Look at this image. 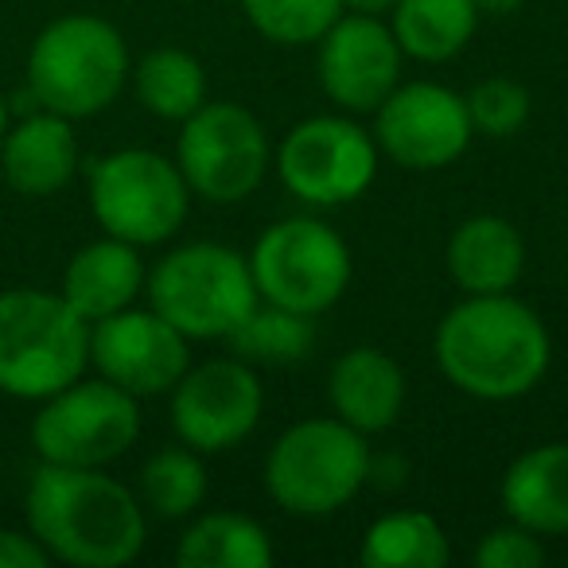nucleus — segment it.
Listing matches in <instances>:
<instances>
[{"instance_id":"1","label":"nucleus","mask_w":568,"mask_h":568,"mask_svg":"<svg viewBox=\"0 0 568 568\" xmlns=\"http://www.w3.org/2000/svg\"><path fill=\"white\" fill-rule=\"evenodd\" d=\"M433 355L459 394L514 402L541 386L552 363V339L541 316L514 293L464 296L436 324Z\"/></svg>"},{"instance_id":"2","label":"nucleus","mask_w":568,"mask_h":568,"mask_svg":"<svg viewBox=\"0 0 568 568\" xmlns=\"http://www.w3.org/2000/svg\"><path fill=\"white\" fill-rule=\"evenodd\" d=\"M32 537L74 568H121L141 557L149 521L136 495L102 467L43 464L28 483Z\"/></svg>"},{"instance_id":"3","label":"nucleus","mask_w":568,"mask_h":568,"mask_svg":"<svg viewBox=\"0 0 568 568\" xmlns=\"http://www.w3.org/2000/svg\"><path fill=\"white\" fill-rule=\"evenodd\" d=\"M125 36L102 17H59L36 36L28 55V87L43 110L59 118H94L110 110L129 82Z\"/></svg>"},{"instance_id":"4","label":"nucleus","mask_w":568,"mask_h":568,"mask_svg":"<svg viewBox=\"0 0 568 568\" xmlns=\"http://www.w3.org/2000/svg\"><path fill=\"white\" fill-rule=\"evenodd\" d=\"M90 366V324L63 293H0V394L43 402Z\"/></svg>"},{"instance_id":"5","label":"nucleus","mask_w":568,"mask_h":568,"mask_svg":"<svg viewBox=\"0 0 568 568\" xmlns=\"http://www.w3.org/2000/svg\"><path fill=\"white\" fill-rule=\"evenodd\" d=\"M371 479V444L339 417H312L284 428L265 456V490L293 518H327Z\"/></svg>"},{"instance_id":"6","label":"nucleus","mask_w":568,"mask_h":568,"mask_svg":"<svg viewBox=\"0 0 568 568\" xmlns=\"http://www.w3.org/2000/svg\"><path fill=\"white\" fill-rule=\"evenodd\" d=\"M144 293L152 312L187 339H230L261 301L250 257L222 242H187L160 257Z\"/></svg>"},{"instance_id":"7","label":"nucleus","mask_w":568,"mask_h":568,"mask_svg":"<svg viewBox=\"0 0 568 568\" xmlns=\"http://www.w3.org/2000/svg\"><path fill=\"white\" fill-rule=\"evenodd\" d=\"M250 273L265 304L316 320L351 288L355 257L339 230H332L324 219L293 214L273 222L253 242Z\"/></svg>"},{"instance_id":"8","label":"nucleus","mask_w":568,"mask_h":568,"mask_svg":"<svg viewBox=\"0 0 568 568\" xmlns=\"http://www.w3.org/2000/svg\"><path fill=\"white\" fill-rule=\"evenodd\" d=\"M90 211L110 237L136 245H160L180 234L191 211V187L180 164L152 149H121L87 168Z\"/></svg>"},{"instance_id":"9","label":"nucleus","mask_w":568,"mask_h":568,"mask_svg":"<svg viewBox=\"0 0 568 568\" xmlns=\"http://www.w3.org/2000/svg\"><path fill=\"white\" fill-rule=\"evenodd\" d=\"M180 125L175 164L191 195L214 206H230L250 199L265 183L273 149L253 110L237 102H203Z\"/></svg>"},{"instance_id":"10","label":"nucleus","mask_w":568,"mask_h":568,"mask_svg":"<svg viewBox=\"0 0 568 568\" xmlns=\"http://www.w3.org/2000/svg\"><path fill=\"white\" fill-rule=\"evenodd\" d=\"M378 141L355 118L320 113L284 133L273 152V168L284 191L301 203L332 211L347 206L371 191L378 175Z\"/></svg>"},{"instance_id":"11","label":"nucleus","mask_w":568,"mask_h":568,"mask_svg":"<svg viewBox=\"0 0 568 568\" xmlns=\"http://www.w3.org/2000/svg\"><path fill=\"white\" fill-rule=\"evenodd\" d=\"M141 436V409L129 389L113 382H71L43 397L32 420V444L43 464L105 467L121 459Z\"/></svg>"},{"instance_id":"12","label":"nucleus","mask_w":568,"mask_h":568,"mask_svg":"<svg viewBox=\"0 0 568 568\" xmlns=\"http://www.w3.org/2000/svg\"><path fill=\"white\" fill-rule=\"evenodd\" d=\"M265 413V389L250 363L237 355L187 366L172 386V428L180 444L214 456L250 440Z\"/></svg>"},{"instance_id":"13","label":"nucleus","mask_w":568,"mask_h":568,"mask_svg":"<svg viewBox=\"0 0 568 568\" xmlns=\"http://www.w3.org/2000/svg\"><path fill=\"white\" fill-rule=\"evenodd\" d=\"M374 113L378 149L409 172H440L456 164L475 136L464 94L440 82H397Z\"/></svg>"},{"instance_id":"14","label":"nucleus","mask_w":568,"mask_h":568,"mask_svg":"<svg viewBox=\"0 0 568 568\" xmlns=\"http://www.w3.org/2000/svg\"><path fill=\"white\" fill-rule=\"evenodd\" d=\"M187 335L175 332L152 308H121L90 324V363L105 382L129 389L133 397L172 394L187 374Z\"/></svg>"},{"instance_id":"15","label":"nucleus","mask_w":568,"mask_h":568,"mask_svg":"<svg viewBox=\"0 0 568 568\" xmlns=\"http://www.w3.org/2000/svg\"><path fill=\"white\" fill-rule=\"evenodd\" d=\"M405 51L382 17L343 12L320 40V87L343 113H374L402 82Z\"/></svg>"},{"instance_id":"16","label":"nucleus","mask_w":568,"mask_h":568,"mask_svg":"<svg viewBox=\"0 0 568 568\" xmlns=\"http://www.w3.org/2000/svg\"><path fill=\"white\" fill-rule=\"evenodd\" d=\"M332 413L363 436H378L397 425L405 409V374L386 351L351 347L327 371Z\"/></svg>"},{"instance_id":"17","label":"nucleus","mask_w":568,"mask_h":568,"mask_svg":"<svg viewBox=\"0 0 568 568\" xmlns=\"http://www.w3.org/2000/svg\"><path fill=\"white\" fill-rule=\"evenodd\" d=\"M526 268V242L503 214H471L448 237V276L464 296L514 293Z\"/></svg>"},{"instance_id":"18","label":"nucleus","mask_w":568,"mask_h":568,"mask_svg":"<svg viewBox=\"0 0 568 568\" xmlns=\"http://www.w3.org/2000/svg\"><path fill=\"white\" fill-rule=\"evenodd\" d=\"M144 261L141 250L121 237L105 234L102 242L82 245L63 273V301L79 312L87 324L105 320L121 308H133L144 293Z\"/></svg>"},{"instance_id":"19","label":"nucleus","mask_w":568,"mask_h":568,"mask_svg":"<svg viewBox=\"0 0 568 568\" xmlns=\"http://www.w3.org/2000/svg\"><path fill=\"white\" fill-rule=\"evenodd\" d=\"M0 164H4L9 187L20 195H55L59 187L71 183L79 168V141H74L71 118H59L51 110L24 118L0 141Z\"/></svg>"},{"instance_id":"20","label":"nucleus","mask_w":568,"mask_h":568,"mask_svg":"<svg viewBox=\"0 0 568 568\" xmlns=\"http://www.w3.org/2000/svg\"><path fill=\"white\" fill-rule=\"evenodd\" d=\"M503 510L537 537L568 534V444H537L521 452L503 475Z\"/></svg>"},{"instance_id":"21","label":"nucleus","mask_w":568,"mask_h":568,"mask_svg":"<svg viewBox=\"0 0 568 568\" xmlns=\"http://www.w3.org/2000/svg\"><path fill=\"white\" fill-rule=\"evenodd\" d=\"M180 568H268L276 560L273 537L261 521L237 510L199 514L175 549Z\"/></svg>"},{"instance_id":"22","label":"nucleus","mask_w":568,"mask_h":568,"mask_svg":"<svg viewBox=\"0 0 568 568\" xmlns=\"http://www.w3.org/2000/svg\"><path fill=\"white\" fill-rule=\"evenodd\" d=\"M475 0H397L389 12L397 43L417 63H448L479 28Z\"/></svg>"},{"instance_id":"23","label":"nucleus","mask_w":568,"mask_h":568,"mask_svg":"<svg viewBox=\"0 0 568 568\" xmlns=\"http://www.w3.org/2000/svg\"><path fill=\"white\" fill-rule=\"evenodd\" d=\"M448 557V534L425 510H394L374 518L358 549L366 568H440Z\"/></svg>"},{"instance_id":"24","label":"nucleus","mask_w":568,"mask_h":568,"mask_svg":"<svg viewBox=\"0 0 568 568\" xmlns=\"http://www.w3.org/2000/svg\"><path fill=\"white\" fill-rule=\"evenodd\" d=\"M136 98L160 121H187L206 102V71L191 51L156 48L133 71Z\"/></svg>"},{"instance_id":"25","label":"nucleus","mask_w":568,"mask_h":568,"mask_svg":"<svg viewBox=\"0 0 568 568\" xmlns=\"http://www.w3.org/2000/svg\"><path fill=\"white\" fill-rule=\"evenodd\" d=\"M230 347L250 366H293L304 363L316 347V324L301 312L257 301V308L234 327Z\"/></svg>"},{"instance_id":"26","label":"nucleus","mask_w":568,"mask_h":568,"mask_svg":"<svg viewBox=\"0 0 568 568\" xmlns=\"http://www.w3.org/2000/svg\"><path fill=\"white\" fill-rule=\"evenodd\" d=\"M206 498V467L203 452L187 448H160L141 467V503L156 518H191Z\"/></svg>"},{"instance_id":"27","label":"nucleus","mask_w":568,"mask_h":568,"mask_svg":"<svg viewBox=\"0 0 568 568\" xmlns=\"http://www.w3.org/2000/svg\"><path fill=\"white\" fill-rule=\"evenodd\" d=\"M245 20L276 48H308L343 17V0H242Z\"/></svg>"},{"instance_id":"28","label":"nucleus","mask_w":568,"mask_h":568,"mask_svg":"<svg viewBox=\"0 0 568 568\" xmlns=\"http://www.w3.org/2000/svg\"><path fill=\"white\" fill-rule=\"evenodd\" d=\"M464 102L467 113H471V129L479 136H490V141H506V136L521 133L529 110H534L529 90L514 79H483Z\"/></svg>"},{"instance_id":"29","label":"nucleus","mask_w":568,"mask_h":568,"mask_svg":"<svg viewBox=\"0 0 568 568\" xmlns=\"http://www.w3.org/2000/svg\"><path fill=\"white\" fill-rule=\"evenodd\" d=\"M545 537H537L534 529L506 521V526L490 529L479 545H475L471 560L479 568H537L545 565Z\"/></svg>"},{"instance_id":"30","label":"nucleus","mask_w":568,"mask_h":568,"mask_svg":"<svg viewBox=\"0 0 568 568\" xmlns=\"http://www.w3.org/2000/svg\"><path fill=\"white\" fill-rule=\"evenodd\" d=\"M51 552L36 537L17 534V529H0V568H48Z\"/></svg>"},{"instance_id":"31","label":"nucleus","mask_w":568,"mask_h":568,"mask_svg":"<svg viewBox=\"0 0 568 568\" xmlns=\"http://www.w3.org/2000/svg\"><path fill=\"white\" fill-rule=\"evenodd\" d=\"M397 0H343V12H358V17H382L394 12Z\"/></svg>"},{"instance_id":"32","label":"nucleus","mask_w":568,"mask_h":568,"mask_svg":"<svg viewBox=\"0 0 568 568\" xmlns=\"http://www.w3.org/2000/svg\"><path fill=\"white\" fill-rule=\"evenodd\" d=\"M521 4H526V0H475L479 17H514Z\"/></svg>"},{"instance_id":"33","label":"nucleus","mask_w":568,"mask_h":568,"mask_svg":"<svg viewBox=\"0 0 568 568\" xmlns=\"http://www.w3.org/2000/svg\"><path fill=\"white\" fill-rule=\"evenodd\" d=\"M4 133H9V102L0 94V141H4Z\"/></svg>"}]
</instances>
